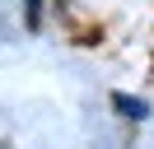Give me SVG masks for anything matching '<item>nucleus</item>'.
Instances as JSON below:
<instances>
[{"mask_svg": "<svg viewBox=\"0 0 154 149\" xmlns=\"http://www.w3.org/2000/svg\"><path fill=\"white\" fill-rule=\"evenodd\" d=\"M117 107H122V117H135V121H140V117H149V107H145V102L140 98H126V93H117Z\"/></svg>", "mask_w": 154, "mask_h": 149, "instance_id": "nucleus-1", "label": "nucleus"}]
</instances>
